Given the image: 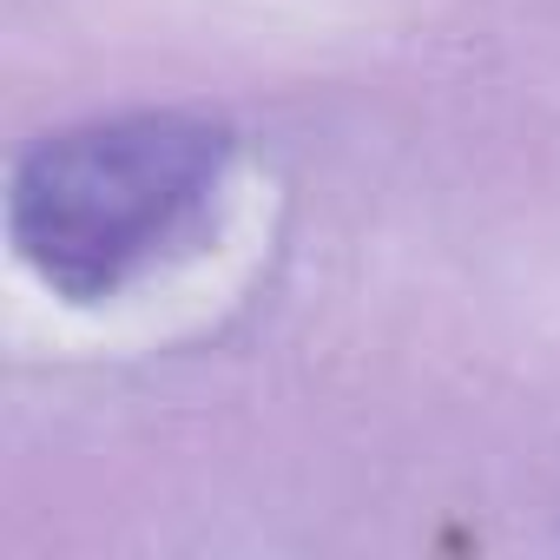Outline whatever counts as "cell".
Masks as SVG:
<instances>
[{
  "mask_svg": "<svg viewBox=\"0 0 560 560\" xmlns=\"http://www.w3.org/2000/svg\"><path fill=\"white\" fill-rule=\"evenodd\" d=\"M231 139L191 113H113L40 139L8 191L21 264L67 304L119 298L198 237Z\"/></svg>",
  "mask_w": 560,
  "mask_h": 560,
  "instance_id": "1",
  "label": "cell"
}]
</instances>
